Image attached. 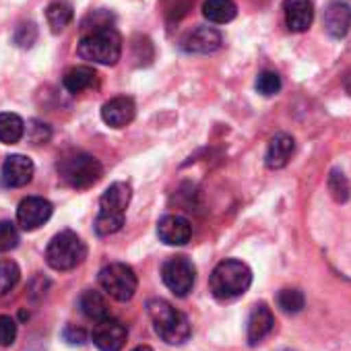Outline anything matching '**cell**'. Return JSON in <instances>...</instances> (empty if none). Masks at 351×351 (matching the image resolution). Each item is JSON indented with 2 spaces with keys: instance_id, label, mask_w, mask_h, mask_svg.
<instances>
[{
  "instance_id": "cell-25",
  "label": "cell",
  "mask_w": 351,
  "mask_h": 351,
  "mask_svg": "<svg viewBox=\"0 0 351 351\" xmlns=\"http://www.w3.org/2000/svg\"><path fill=\"white\" fill-rule=\"evenodd\" d=\"M21 271L13 261H0V298L7 295L19 283Z\"/></svg>"
},
{
  "instance_id": "cell-29",
  "label": "cell",
  "mask_w": 351,
  "mask_h": 351,
  "mask_svg": "<svg viewBox=\"0 0 351 351\" xmlns=\"http://www.w3.org/2000/svg\"><path fill=\"white\" fill-rule=\"evenodd\" d=\"M13 42L19 48H32L38 42V27H36V23H32V21L21 23L15 29V34H13Z\"/></svg>"
},
{
  "instance_id": "cell-14",
  "label": "cell",
  "mask_w": 351,
  "mask_h": 351,
  "mask_svg": "<svg viewBox=\"0 0 351 351\" xmlns=\"http://www.w3.org/2000/svg\"><path fill=\"white\" fill-rule=\"evenodd\" d=\"M134 116H136V106L132 97H126V95L112 97L110 101L101 106V120L112 128L128 126L134 120Z\"/></svg>"
},
{
  "instance_id": "cell-13",
  "label": "cell",
  "mask_w": 351,
  "mask_h": 351,
  "mask_svg": "<svg viewBox=\"0 0 351 351\" xmlns=\"http://www.w3.org/2000/svg\"><path fill=\"white\" fill-rule=\"evenodd\" d=\"M157 236L167 246H184L193 236V226L180 215H165L157 223Z\"/></svg>"
},
{
  "instance_id": "cell-30",
  "label": "cell",
  "mask_w": 351,
  "mask_h": 351,
  "mask_svg": "<svg viewBox=\"0 0 351 351\" xmlns=\"http://www.w3.org/2000/svg\"><path fill=\"white\" fill-rule=\"evenodd\" d=\"M19 244V232L15 223L0 221V252H11Z\"/></svg>"
},
{
  "instance_id": "cell-22",
  "label": "cell",
  "mask_w": 351,
  "mask_h": 351,
  "mask_svg": "<svg viewBox=\"0 0 351 351\" xmlns=\"http://www.w3.org/2000/svg\"><path fill=\"white\" fill-rule=\"evenodd\" d=\"M25 136V122L21 116L13 112L0 114V143L3 145H15Z\"/></svg>"
},
{
  "instance_id": "cell-32",
  "label": "cell",
  "mask_w": 351,
  "mask_h": 351,
  "mask_svg": "<svg viewBox=\"0 0 351 351\" xmlns=\"http://www.w3.org/2000/svg\"><path fill=\"white\" fill-rule=\"evenodd\" d=\"M145 50H153L151 42L147 38H134L132 40V58L136 60L138 66L149 64L153 60V54H145Z\"/></svg>"
},
{
  "instance_id": "cell-9",
  "label": "cell",
  "mask_w": 351,
  "mask_h": 351,
  "mask_svg": "<svg viewBox=\"0 0 351 351\" xmlns=\"http://www.w3.org/2000/svg\"><path fill=\"white\" fill-rule=\"evenodd\" d=\"M52 203L42 197H27L17 207V221L25 232L42 228L52 217Z\"/></svg>"
},
{
  "instance_id": "cell-2",
  "label": "cell",
  "mask_w": 351,
  "mask_h": 351,
  "mask_svg": "<svg viewBox=\"0 0 351 351\" xmlns=\"http://www.w3.org/2000/svg\"><path fill=\"white\" fill-rule=\"evenodd\" d=\"M77 52L83 60H89L93 64L114 66L122 56V38L116 27L87 32L81 36Z\"/></svg>"
},
{
  "instance_id": "cell-20",
  "label": "cell",
  "mask_w": 351,
  "mask_h": 351,
  "mask_svg": "<svg viewBox=\"0 0 351 351\" xmlns=\"http://www.w3.org/2000/svg\"><path fill=\"white\" fill-rule=\"evenodd\" d=\"M236 15H238V7L234 0H207L203 5V17L217 25L234 21Z\"/></svg>"
},
{
  "instance_id": "cell-3",
  "label": "cell",
  "mask_w": 351,
  "mask_h": 351,
  "mask_svg": "<svg viewBox=\"0 0 351 351\" xmlns=\"http://www.w3.org/2000/svg\"><path fill=\"white\" fill-rule=\"evenodd\" d=\"M130 203V186L114 182L99 199V213L95 217L97 236H112L122 230L126 207Z\"/></svg>"
},
{
  "instance_id": "cell-27",
  "label": "cell",
  "mask_w": 351,
  "mask_h": 351,
  "mask_svg": "<svg viewBox=\"0 0 351 351\" xmlns=\"http://www.w3.org/2000/svg\"><path fill=\"white\" fill-rule=\"evenodd\" d=\"M256 91L265 97H271V95H277L281 91V77L275 73V71H263L258 77H256Z\"/></svg>"
},
{
  "instance_id": "cell-15",
  "label": "cell",
  "mask_w": 351,
  "mask_h": 351,
  "mask_svg": "<svg viewBox=\"0 0 351 351\" xmlns=\"http://www.w3.org/2000/svg\"><path fill=\"white\" fill-rule=\"evenodd\" d=\"M285 25L293 34H304L310 29L314 21V5L312 0H285L283 3Z\"/></svg>"
},
{
  "instance_id": "cell-16",
  "label": "cell",
  "mask_w": 351,
  "mask_h": 351,
  "mask_svg": "<svg viewBox=\"0 0 351 351\" xmlns=\"http://www.w3.org/2000/svg\"><path fill=\"white\" fill-rule=\"evenodd\" d=\"M351 27V7L343 0H332L324 11V29L330 38L341 40Z\"/></svg>"
},
{
  "instance_id": "cell-35",
  "label": "cell",
  "mask_w": 351,
  "mask_h": 351,
  "mask_svg": "<svg viewBox=\"0 0 351 351\" xmlns=\"http://www.w3.org/2000/svg\"><path fill=\"white\" fill-rule=\"evenodd\" d=\"M132 351H153L151 347H147V345H138V347H134Z\"/></svg>"
},
{
  "instance_id": "cell-6",
  "label": "cell",
  "mask_w": 351,
  "mask_h": 351,
  "mask_svg": "<svg viewBox=\"0 0 351 351\" xmlns=\"http://www.w3.org/2000/svg\"><path fill=\"white\" fill-rule=\"evenodd\" d=\"M58 173L73 189H89L95 182H99L104 167L93 155L73 153L58 161Z\"/></svg>"
},
{
  "instance_id": "cell-18",
  "label": "cell",
  "mask_w": 351,
  "mask_h": 351,
  "mask_svg": "<svg viewBox=\"0 0 351 351\" xmlns=\"http://www.w3.org/2000/svg\"><path fill=\"white\" fill-rule=\"evenodd\" d=\"M295 151V141L293 136L285 134V132H279L271 138L269 143V149H267V155H265V163L267 167L271 169H281L289 163L291 155Z\"/></svg>"
},
{
  "instance_id": "cell-36",
  "label": "cell",
  "mask_w": 351,
  "mask_h": 351,
  "mask_svg": "<svg viewBox=\"0 0 351 351\" xmlns=\"http://www.w3.org/2000/svg\"><path fill=\"white\" fill-rule=\"evenodd\" d=\"M285 351H289V349H285Z\"/></svg>"
},
{
  "instance_id": "cell-24",
  "label": "cell",
  "mask_w": 351,
  "mask_h": 351,
  "mask_svg": "<svg viewBox=\"0 0 351 351\" xmlns=\"http://www.w3.org/2000/svg\"><path fill=\"white\" fill-rule=\"evenodd\" d=\"M306 304V298L300 289L295 287H287V289H281L279 295H277V306L285 312V314H298L302 312Z\"/></svg>"
},
{
  "instance_id": "cell-23",
  "label": "cell",
  "mask_w": 351,
  "mask_h": 351,
  "mask_svg": "<svg viewBox=\"0 0 351 351\" xmlns=\"http://www.w3.org/2000/svg\"><path fill=\"white\" fill-rule=\"evenodd\" d=\"M73 17H75V11L64 0H56V3L48 5L46 9V21L54 34H60L62 29H66L73 23Z\"/></svg>"
},
{
  "instance_id": "cell-17",
  "label": "cell",
  "mask_w": 351,
  "mask_h": 351,
  "mask_svg": "<svg viewBox=\"0 0 351 351\" xmlns=\"http://www.w3.org/2000/svg\"><path fill=\"white\" fill-rule=\"evenodd\" d=\"M275 326L273 312L267 304H256L248 316V326H246V337L250 345H258Z\"/></svg>"
},
{
  "instance_id": "cell-8",
  "label": "cell",
  "mask_w": 351,
  "mask_h": 351,
  "mask_svg": "<svg viewBox=\"0 0 351 351\" xmlns=\"http://www.w3.org/2000/svg\"><path fill=\"white\" fill-rule=\"evenodd\" d=\"M161 279L165 287L178 298H186L197 281V267L186 256H171L161 267Z\"/></svg>"
},
{
  "instance_id": "cell-33",
  "label": "cell",
  "mask_w": 351,
  "mask_h": 351,
  "mask_svg": "<svg viewBox=\"0 0 351 351\" xmlns=\"http://www.w3.org/2000/svg\"><path fill=\"white\" fill-rule=\"evenodd\" d=\"M64 339H66L69 343H83V341H85V332H83L81 328L69 326V328L64 330Z\"/></svg>"
},
{
  "instance_id": "cell-11",
  "label": "cell",
  "mask_w": 351,
  "mask_h": 351,
  "mask_svg": "<svg viewBox=\"0 0 351 351\" xmlns=\"http://www.w3.org/2000/svg\"><path fill=\"white\" fill-rule=\"evenodd\" d=\"M34 171H36V165L29 157L11 155L3 163V169H0V180H3L7 189H21L32 182Z\"/></svg>"
},
{
  "instance_id": "cell-21",
  "label": "cell",
  "mask_w": 351,
  "mask_h": 351,
  "mask_svg": "<svg viewBox=\"0 0 351 351\" xmlns=\"http://www.w3.org/2000/svg\"><path fill=\"white\" fill-rule=\"evenodd\" d=\"M79 308H81V312H83L89 320H95V322H99V320H104V318L110 316L106 298H104L99 291H93V289H87V291L81 293V298H79Z\"/></svg>"
},
{
  "instance_id": "cell-5",
  "label": "cell",
  "mask_w": 351,
  "mask_h": 351,
  "mask_svg": "<svg viewBox=\"0 0 351 351\" xmlns=\"http://www.w3.org/2000/svg\"><path fill=\"white\" fill-rule=\"evenodd\" d=\"M87 256L85 242L71 230L56 234L46 248V263L54 271H71L79 267Z\"/></svg>"
},
{
  "instance_id": "cell-4",
  "label": "cell",
  "mask_w": 351,
  "mask_h": 351,
  "mask_svg": "<svg viewBox=\"0 0 351 351\" xmlns=\"http://www.w3.org/2000/svg\"><path fill=\"white\" fill-rule=\"evenodd\" d=\"M149 316L153 320L155 332L169 345H182L191 337V322L189 318L176 310L169 302L165 300H151L147 304Z\"/></svg>"
},
{
  "instance_id": "cell-26",
  "label": "cell",
  "mask_w": 351,
  "mask_h": 351,
  "mask_svg": "<svg viewBox=\"0 0 351 351\" xmlns=\"http://www.w3.org/2000/svg\"><path fill=\"white\" fill-rule=\"evenodd\" d=\"M328 191L332 195L335 201L339 203H345L351 195V186H349V180L345 178V173L339 171V169H332L330 176H328Z\"/></svg>"
},
{
  "instance_id": "cell-1",
  "label": "cell",
  "mask_w": 351,
  "mask_h": 351,
  "mask_svg": "<svg viewBox=\"0 0 351 351\" xmlns=\"http://www.w3.org/2000/svg\"><path fill=\"white\" fill-rule=\"evenodd\" d=\"M209 285H211V293L217 300H221V302L236 300V298L244 295L248 291V287L252 285V271L246 263L230 258V261L219 263L213 269Z\"/></svg>"
},
{
  "instance_id": "cell-28",
  "label": "cell",
  "mask_w": 351,
  "mask_h": 351,
  "mask_svg": "<svg viewBox=\"0 0 351 351\" xmlns=\"http://www.w3.org/2000/svg\"><path fill=\"white\" fill-rule=\"evenodd\" d=\"M104 27H114V15L108 13V11H93V13H89L83 19L81 34L95 32V29H104Z\"/></svg>"
},
{
  "instance_id": "cell-34",
  "label": "cell",
  "mask_w": 351,
  "mask_h": 351,
  "mask_svg": "<svg viewBox=\"0 0 351 351\" xmlns=\"http://www.w3.org/2000/svg\"><path fill=\"white\" fill-rule=\"evenodd\" d=\"M343 85H345V91L351 95V71L347 73V77H345V83H343Z\"/></svg>"
},
{
  "instance_id": "cell-19",
  "label": "cell",
  "mask_w": 351,
  "mask_h": 351,
  "mask_svg": "<svg viewBox=\"0 0 351 351\" xmlns=\"http://www.w3.org/2000/svg\"><path fill=\"white\" fill-rule=\"evenodd\" d=\"M95 81H97V73H95L91 66H75V69H71V71L64 75L62 85H64V89H66L69 93L77 95V93H81V91L91 89V87L95 85Z\"/></svg>"
},
{
  "instance_id": "cell-12",
  "label": "cell",
  "mask_w": 351,
  "mask_h": 351,
  "mask_svg": "<svg viewBox=\"0 0 351 351\" xmlns=\"http://www.w3.org/2000/svg\"><path fill=\"white\" fill-rule=\"evenodd\" d=\"M221 44H223V36L217 29L197 27L182 38L180 48L189 54H213L221 48Z\"/></svg>"
},
{
  "instance_id": "cell-7",
  "label": "cell",
  "mask_w": 351,
  "mask_h": 351,
  "mask_svg": "<svg viewBox=\"0 0 351 351\" xmlns=\"http://www.w3.org/2000/svg\"><path fill=\"white\" fill-rule=\"evenodd\" d=\"M97 279H99V285L104 287V291L108 295H112L114 300H118V302H128L136 293V285H138L136 275L124 263L106 265L99 271V277Z\"/></svg>"
},
{
  "instance_id": "cell-31",
  "label": "cell",
  "mask_w": 351,
  "mask_h": 351,
  "mask_svg": "<svg viewBox=\"0 0 351 351\" xmlns=\"http://www.w3.org/2000/svg\"><path fill=\"white\" fill-rule=\"evenodd\" d=\"M15 339H17V322L7 314H0V345L9 347L15 343Z\"/></svg>"
},
{
  "instance_id": "cell-10",
  "label": "cell",
  "mask_w": 351,
  "mask_h": 351,
  "mask_svg": "<svg viewBox=\"0 0 351 351\" xmlns=\"http://www.w3.org/2000/svg\"><path fill=\"white\" fill-rule=\"evenodd\" d=\"M128 330L116 318H104L93 328V343L99 351H120L126 343Z\"/></svg>"
}]
</instances>
